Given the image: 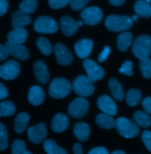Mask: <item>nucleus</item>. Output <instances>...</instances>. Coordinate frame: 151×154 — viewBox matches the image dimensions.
<instances>
[{
  "mask_svg": "<svg viewBox=\"0 0 151 154\" xmlns=\"http://www.w3.org/2000/svg\"><path fill=\"white\" fill-rule=\"evenodd\" d=\"M90 133L89 125L84 122H78L74 125L73 134L78 140L85 142L87 141Z\"/></svg>",
  "mask_w": 151,
  "mask_h": 154,
  "instance_id": "obj_21",
  "label": "nucleus"
},
{
  "mask_svg": "<svg viewBox=\"0 0 151 154\" xmlns=\"http://www.w3.org/2000/svg\"><path fill=\"white\" fill-rule=\"evenodd\" d=\"M99 109L103 113L111 116H115L117 113V107L113 100L108 96L100 97L97 101Z\"/></svg>",
  "mask_w": 151,
  "mask_h": 154,
  "instance_id": "obj_14",
  "label": "nucleus"
},
{
  "mask_svg": "<svg viewBox=\"0 0 151 154\" xmlns=\"http://www.w3.org/2000/svg\"><path fill=\"white\" fill-rule=\"evenodd\" d=\"M37 0H23L19 4V10L28 14L34 13L37 8Z\"/></svg>",
  "mask_w": 151,
  "mask_h": 154,
  "instance_id": "obj_33",
  "label": "nucleus"
},
{
  "mask_svg": "<svg viewBox=\"0 0 151 154\" xmlns=\"http://www.w3.org/2000/svg\"><path fill=\"white\" fill-rule=\"evenodd\" d=\"M60 26L63 34L67 37L73 36L79 27L77 22L69 16H64L61 18Z\"/></svg>",
  "mask_w": 151,
  "mask_h": 154,
  "instance_id": "obj_16",
  "label": "nucleus"
},
{
  "mask_svg": "<svg viewBox=\"0 0 151 154\" xmlns=\"http://www.w3.org/2000/svg\"><path fill=\"white\" fill-rule=\"evenodd\" d=\"M142 140L145 145L147 148L151 152V131H144L141 136Z\"/></svg>",
  "mask_w": 151,
  "mask_h": 154,
  "instance_id": "obj_40",
  "label": "nucleus"
},
{
  "mask_svg": "<svg viewBox=\"0 0 151 154\" xmlns=\"http://www.w3.org/2000/svg\"><path fill=\"white\" fill-rule=\"evenodd\" d=\"M132 19L133 21H136L138 19V15H133V17H132Z\"/></svg>",
  "mask_w": 151,
  "mask_h": 154,
  "instance_id": "obj_50",
  "label": "nucleus"
},
{
  "mask_svg": "<svg viewBox=\"0 0 151 154\" xmlns=\"http://www.w3.org/2000/svg\"><path fill=\"white\" fill-rule=\"evenodd\" d=\"M72 88L76 94L82 97L92 96L94 91L93 85L87 77L81 75L76 77L72 84Z\"/></svg>",
  "mask_w": 151,
  "mask_h": 154,
  "instance_id": "obj_5",
  "label": "nucleus"
},
{
  "mask_svg": "<svg viewBox=\"0 0 151 154\" xmlns=\"http://www.w3.org/2000/svg\"><path fill=\"white\" fill-rule=\"evenodd\" d=\"M8 145L7 129L3 124L0 123V151L5 150Z\"/></svg>",
  "mask_w": 151,
  "mask_h": 154,
  "instance_id": "obj_36",
  "label": "nucleus"
},
{
  "mask_svg": "<svg viewBox=\"0 0 151 154\" xmlns=\"http://www.w3.org/2000/svg\"><path fill=\"white\" fill-rule=\"evenodd\" d=\"M95 122L96 125L104 129H111L114 127L115 120L112 116L106 113H99L96 117Z\"/></svg>",
  "mask_w": 151,
  "mask_h": 154,
  "instance_id": "obj_24",
  "label": "nucleus"
},
{
  "mask_svg": "<svg viewBox=\"0 0 151 154\" xmlns=\"http://www.w3.org/2000/svg\"><path fill=\"white\" fill-rule=\"evenodd\" d=\"M30 120V116L25 112H22L19 113L16 117L14 120V128L15 132L20 134L22 133L26 129Z\"/></svg>",
  "mask_w": 151,
  "mask_h": 154,
  "instance_id": "obj_27",
  "label": "nucleus"
},
{
  "mask_svg": "<svg viewBox=\"0 0 151 154\" xmlns=\"http://www.w3.org/2000/svg\"><path fill=\"white\" fill-rule=\"evenodd\" d=\"M110 53H111V48L109 46H106L104 48L103 51L100 54L98 57V60L101 63L105 62L108 58Z\"/></svg>",
  "mask_w": 151,
  "mask_h": 154,
  "instance_id": "obj_41",
  "label": "nucleus"
},
{
  "mask_svg": "<svg viewBox=\"0 0 151 154\" xmlns=\"http://www.w3.org/2000/svg\"><path fill=\"white\" fill-rule=\"evenodd\" d=\"M44 99L45 93L41 87L36 85L30 88L28 94V100L30 104L37 106L43 103Z\"/></svg>",
  "mask_w": 151,
  "mask_h": 154,
  "instance_id": "obj_20",
  "label": "nucleus"
},
{
  "mask_svg": "<svg viewBox=\"0 0 151 154\" xmlns=\"http://www.w3.org/2000/svg\"><path fill=\"white\" fill-rule=\"evenodd\" d=\"M70 82L66 78H56L51 82L49 87V95L53 98L63 99L72 91Z\"/></svg>",
  "mask_w": 151,
  "mask_h": 154,
  "instance_id": "obj_1",
  "label": "nucleus"
},
{
  "mask_svg": "<svg viewBox=\"0 0 151 154\" xmlns=\"http://www.w3.org/2000/svg\"><path fill=\"white\" fill-rule=\"evenodd\" d=\"M44 149L48 154H67L66 151L58 146L52 139L46 140L43 143Z\"/></svg>",
  "mask_w": 151,
  "mask_h": 154,
  "instance_id": "obj_30",
  "label": "nucleus"
},
{
  "mask_svg": "<svg viewBox=\"0 0 151 154\" xmlns=\"http://www.w3.org/2000/svg\"><path fill=\"white\" fill-rule=\"evenodd\" d=\"M132 51L139 59L150 58L151 54V38L147 35L140 36L133 42Z\"/></svg>",
  "mask_w": 151,
  "mask_h": 154,
  "instance_id": "obj_4",
  "label": "nucleus"
},
{
  "mask_svg": "<svg viewBox=\"0 0 151 154\" xmlns=\"http://www.w3.org/2000/svg\"><path fill=\"white\" fill-rule=\"evenodd\" d=\"M27 32L23 27H19L14 29L10 32L7 36L8 41L16 44L24 43L27 38Z\"/></svg>",
  "mask_w": 151,
  "mask_h": 154,
  "instance_id": "obj_22",
  "label": "nucleus"
},
{
  "mask_svg": "<svg viewBox=\"0 0 151 154\" xmlns=\"http://www.w3.org/2000/svg\"><path fill=\"white\" fill-rule=\"evenodd\" d=\"M125 153L121 150H118V151H115L112 152V154H125Z\"/></svg>",
  "mask_w": 151,
  "mask_h": 154,
  "instance_id": "obj_49",
  "label": "nucleus"
},
{
  "mask_svg": "<svg viewBox=\"0 0 151 154\" xmlns=\"http://www.w3.org/2000/svg\"><path fill=\"white\" fill-rule=\"evenodd\" d=\"M114 128L118 134L125 138H133L140 133L138 126L126 117H119L115 120Z\"/></svg>",
  "mask_w": 151,
  "mask_h": 154,
  "instance_id": "obj_3",
  "label": "nucleus"
},
{
  "mask_svg": "<svg viewBox=\"0 0 151 154\" xmlns=\"http://www.w3.org/2000/svg\"><path fill=\"white\" fill-rule=\"evenodd\" d=\"M8 2L7 0H0V17L4 16L7 11Z\"/></svg>",
  "mask_w": 151,
  "mask_h": 154,
  "instance_id": "obj_44",
  "label": "nucleus"
},
{
  "mask_svg": "<svg viewBox=\"0 0 151 154\" xmlns=\"http://www.w3.org/2000/svg\"><path fill=\"white\" fill-rule=\"evenodd\" d=\"M146 1L148 2V3H150L151 2V0H146Z\"/></svg>",
  "mask_w": 151,
  "mask_h": 154,
  "instance_id": "obj_52",
  "label": "nucleus"
},
{
  "mask_svg": "<svg viewBox=\"0 0 151 154\" xmlns=\"http://www.w3.org/2000/svg\"><path fill=\"white\" fill-rule=\"evenodd\" d=\"M32 21L30 14L22 11H16L12 14L11 26L14 29L23 27Z\"/></svg>",
  "mask_w": 151,
  "mask_h": 154,
  "instance_id": "obj_19",
  "label": "nucleus"
},
{
  "mask_svg": "<svg viewBox=\"0 0 151 154\" xmlns=\"http://www.w3.org/2000/svg\"><path fill=\"white\" fill-rule=\"evenodd\" d=\"M73 151L74 154H83V148L82 146L79 143H76L73 148Z\"/></svg>",
  "mask_w": 151,
  "mask_h": 154,
  "instance_id": "obj_47",
  "label": "nucleus"
},
{
  "mask_svg": "<svg viewBox=\"0 0 151 154\" xmlns=\"http://www.w3.org/2000/svg\"><path fill=\"white\" fill-rule=\"evenodd\" d=\"M89 102L83 97L75 99L68 107V113L71 117L78 119L87 115L89 110Z\"/></svg>",
  "mask_w": 151,
  "mask_h": 154,
  "instance_id": "obj_7",
  "label": "nucleus"
},
{
  "mask_svg": "<svg viewBox=\"0 0 151 154\" xmlns=\"http://www.w3.org/2000/svg\"><path fill=\"white\" fill-rule=\"evenodd\" d=\"M133 35L131 32H122L117 38V46L118 49L122 52H126L132 44Z\"/></svg>",
  "mask_w": 151,
  "mask_h": 154,
  "instance_id": "obj_26",
  "label": "nucleus"
},
{
  "mask_svg": "<svg viewBox=\"0 0 151 154\" xmlns=\"http://www.w3.org/2000/svg\"><path fill=\"white\" fill-rule=\"evenodd\" d=\"M34 72L38 81L41 84H47L50 79V74L45 63L37 60L34 65Z\"/></svg>",
  "mask_w": 151,
  "mask_h": 154,
  "instance_id": "obj_17",
  "label": "nucleus"
},
{
  "mask_svg": "<svg viewBox=\"0 0 151 154\" xmlns=\"http://www.w3.org/2000/svg\"><path fill=\"white\" fill-rule=\"evenodd\" d=\"M139 67L142 72V76L145 79L151 78V59L150 58H144L140 59Z\"/></svg>",
  "mask_w": 151,
  "mask_h": 154,
  "instance_id": "obj_34",
  "label": "nucleus"
},
{
  "mask_svg": "<svg viewBox=\"0 0 151 154\" xmlns=\"http://www.w3.org/2000/svg\"><path fill=\"white\" fill-rule=\"evenodd\" d=\"M55 55L57 63L62 66L72 64L73 57L67 47L61 43H57L54 46Z\"/></svg>",
  "mask_w": 151,
  "mask_h": 154,
  "instance_id": "obj_11",
  "label": "nucleus"
},
{
  "mask_svg": "<svg viewBox=\"0 0 151 154\" xmlns=\"http://www.w3.org/2000/svg\"><path fill=\"white\" fill-rule=\"evenodd\" d=\"M89 154H108L109 152L108 149L104 147H96L93 148L90 152Z\"/></svg>",
  "mask_w": 151,
  "mask_h": 154,
  "instance_id": "obj_45",
  "label": "nucleus"
},
{
  "mask_svg": "<svg viewBox=\"0 0 151 154\" xmlns=\"http://www.w3.org/2000/svg\"><path fill=\"white\" fill-rule=\"evenodd\" d=\"M34 28L38 33L53 34L57 32L58 27L55 20L50 17L43 16L36 20Z\"/></svg>",
  "mask_w": 151,
  "mask_h": 154,
  "instance_id": "obj_6",
  "label": "nucleus"
},
{
  "mask_svg": "<svg viewBox=\"0 0 151 154\" xmlns=\"http://www.w3.org/2000/svg\"><path fill=\"white\" fill-rule=\"evenodd\" d=\"M135 123L142 128H148L151 125V116L142 111H136L133 116Z\"/></svg>",
  "mask_w": 151,
  "mask_h": 154,
  "instance_id": "obj_28",
  "label": "nucleus"
},
{
  "mask_svg": "<svg viewBox=\"0 0 151 154\" xmlns=\"http://www.w3.org/2000/svg\"><path fill=\"white\" fill-rule=\"evenodd\" d=\"M132 69L133 66L132 61L126 60L122 65L121 68L119 69V72L120 74H123L126 76H132L133 75Z\"/></svg>",
  "mask_w": 151,
  "mask_h": 154,
  "instance_id": "obj_37",
  "label": "nucleus"
},
{
  "mask_svg": "<svg viewBox=\"0 0 151 154\" xmlns=\"http://www.w3.org/2000/svg\"><path fill=\"white\" fill-rule=\"evenodd\" d=\"M142 98L141 91L136 88L129 89L126 94V100L130 107H135L139 104Z\"/></svg>",
  "mask_w": 151,
  "mask_h": 154,
  "instance_id": "obj_29",
  "label": "nucleus"
},
{
  "mask_svg": "<svg viewBox=\"0 0 151 154\" xmlns=\"http://www.w3.org/2000/svg\"><path fill=\"white\" fill-rule=\"evenodd\" d=\"M8 96V92L5 87L0 82V100H4Z\"/></svg>",
  "mask_w": 151,
  "mask_h": 154,
  "instance_id": "obj_46",
  "label": "nucleus"
},
{
  "mask_svg": "<svg viewBox=\"0 0 151 154\" xmlns=\"http://www.w3.org/2000/svg\"><path fill=\"white\" fill-rule=\"evenodd\" d=\"M28 140L34 144L41 143L47 136V129L45 123H40L30 127L27 129Z\"/></svg>",
  "mask_w": 151,
  "mask_h": 154,
  "instance_id": "obj_12",
  "label": "nucleus"
},
{
  "mask_svg": "<svg viewBox=\"0 0 151 154\" xmlns=\"http://www.w3.org/2000/svg\"><path fill=\"white\" fill-rule=\"evenodd\" d=\"M9 52L5 46L0 44V61H3L8 57Z\"/></svg>",
  "mask_w": 151,
  "mask_h": 154,
  "instance_id": "obj_43",
  "label": "nucleus"
},
{
  "mask_svg": "<svg viewBox=\"0 0 151 154\" xmlns=\"http://www.w3.org/2000/svg\"><path fill=\"white\" fill-rule=\"evenodd\" d=\"M134 10L136 15L145 19L151 17V6L144 0H138L134 5Z\"/></svg>",
  "mask_w": 151,
  "mask_h": 154,
  "instance_id": "obj_23",
  "label": "nucleus"
},
{
  "mask_svg": "<svg viewBox=\"0 0 151 154\" xmlns=\"http://www.w3.org/2000/svg\"><path fill=\"white\" fill-rule=\"evenodd\" d=\"M77 23H78V26H82L83 25V22L82 21H81V20H79V21L77 22Z\"/></svg>",
  "mask_w": 151,
  "mask_h": 154,
  "instance_id": "obj_51",
  "label": "nucleus"
},
{
  "mask_svg": "<svg viewBox=\"0 0 151 154\" xmlns=\"http://www.w3.org/2000/svg\"><path fill=\"white\" fill-rule=\"evenodd\" d=\"M143 109L148 114H151V97H148L144 99L142 103Z\"/></svg>",
  "mask_w": 151,
  "mask_h": 154,
  "instance_id": "obj_42",
  "label": "nucleus"
},
{
  "mask_svg": "<svg viewBox=\"0 0 151 154\" xmlns=\"http://www.w3.org/2000/svg\"><path fill=\"white\" fill-rule=\"evenodd\" d=\"M105 26L112 32L126 31L133 26V20L128 16L111 15L105 20Z\"/></svg>",
  "mask_w": 151,
  "mask_h": 154,
  "instance_id": "obj_2",
  "label": "nucleus"
},
{
  "mask_svg": "<svg viewBox=\"0 0 151 154\" xmlns=\"http://www.w3.org/2000/svg\"><path fill=\"white\" fill-rule=\"evenodd\" d=\"M5 46L8 49L9 54L19 60H26L29 58L28 50L21 44L13 43L8 41L5 43Z\"/></svg>",
  "mask_w": 151,
  "mask_h": 154,
  "instance_id": "obj_15",
  "label": "nucleus"
},
{
  "mask_svg": "<svg viewBox=\"0 0 151 154\" xmlns=\"http://www.w3.org/2000/svg\"><path fill=\"white\" fill-rule=\"evenodd\" d=\"M69 120L67 116L63 113H58L54 116L51 125L53 131L56 133H61L68 128Z\"/></svg>",
  "mask_w": 151,
  "mask_h": 154,
  "instance_id": "obj_18",
  "label": "nucleus"
},
{
  "mask_svg": "<svg viewBox=\"0 0 151 154\" xmlns=\"http://www.w3.org/2000/svg\"><path fill=\"white\" fill-rule=\"evenodd\" d=\"M90 0H70V6L73 11H80L82 10Z\"/></svg>",
  "mask_w": 151,
  "mask_h": 154,
  "instance_id": "obj_38",
  "label": "nucleus"
},
{
  "mask_svg": "<svg viewBox=\"0 0 151 154\" xmlns=\"http://www.w3.org/2000/svg\"><path fill=\"white\" fill-rule=\"evenodd\" d=\"M38 48L44 56H49L52 54L53 49L52 46L49 40L44 37H40L36 40Z\"/></svg>",
  "mask_w": 151,
  "mask_h": 154,
  "instance_id": "obj_31",
  "label": "nucleus"
},
{
  "mask_svg": "<svg viewBox=\"0 0 151 154\" xmlns=\"http://www.w3.org/2000/svg\"><path fill=\"white\" fill-rule=\"evenodd\" d=\"M20 66L14 60H10L0 66V78L5 80H13L19 76Z\"/></svg>",
  "mask_w": 151,
  "mask_h": 154,
  "instance_id": "obj_9",
  "label": "nucleus"
},
{
  "mask_svg": "<svg viewBox=\"0 0 151 154\" xmlns=\"http://www.w3.org/2000/svg\"><path fill=\"white\" fill-rule=\"evenodd\" d=\"M93 47V42L89 38L78 40L75 45V50L78 57L84 59L89 57Z\"/></svg>",
  "mask_w": 151,
  "mask_h": 154,
  "instance_id": "obj_13",
  "label": "nucleus"
},
{
  "mask_svg": "<svg viewBox=\"0 0 151 154\" xmlns=\"http://www.w3.org/2000/svg\"><path fill=\"white\" fill-rule=\"evenodd\" d=\"M70 2V0H49L50 7L55 10L63 8L66 7Z\"/></svg>",
  "mask_w": 151,
  "mask_h": 154,
  "instance_id": "obj_39",
  "label": "nucleus"
},
{
  "mask_svg": "<svg viewBox=\"0 0 151 154\" xmlns=\"http://www.w3.org/2000/svg\"><path fill=\"white\" fill-rule=\"evenodd\" d=\"M83 66L87 73L89 81L92 84H95L97 81L101 80L105 76L103 69L91 59H85L83 62Z\"/></svg>",
  "mask_w": 151,
  "mask_h": 154,
  "instance_id": "obj_8",
  "label": "nucleus"
},
{
  "mask_svg": "<svg viewBox=\"0 0 151 154\" xmlns=\"http://www.w3.org/2000/svg\"><path fill=\"white\" fill-rule=\"evenodd\" d=\"M11 151L13 154H31L26 149V145L21 139L15 140L11 144Z\"/></svg>",
  "mask_w": 151,
  "mask_h": 154,
  "instance_id": "obj_35",
  "label": "nucleus"
},
{
  "mask_svg": "<svg viewBox=\"0 0 151 154\" xmlns=\"http://www.w3.org/2000/svg\"><path fill=\"white\" fill-rule=\"evenodd\" d=\"M108 1L111 5L116 7L122 6L126 2V0H108Z\"/></svg>",
  "mask_w": 151,
  "mask_h": 154,
  "instance_id": "obj_48",
  "label": "nucleus"
},
{
  "mask_svg": "<svg viewBox=\"0 0 151 154\" xmlns=\"http://www.w3.org/2000/svg\"><path fill=\"white\" fill-rule=\"evenodd\" d=\"M16 112L14 104L10 101H5L0 103V117H11Z\"/></svg>",
  "mask_w": 151,
  "mask_h": 154,
  "instance_id": "obj_32",
  "label": "nucleus"
},
{
  "mask_svg": "<svg viewBox=\"0 0 151 154\" xmlns=\"http://www.w3.org/2000/svg\"><path fill=\"white\" fill-rule=\"evenodd\" d=\"M108 86L112 96L116 100L120 101L124 99L125 94L123 87L116 78H112L110 79L108 82Z\"/></svg>",
  "mask_w": 151,
  "mask_h": 154,
  "instance_id": "obj_25",
  "label": "nucleus"
},
{
  "mask_svg": "<svg viewBox=\"0 0 151 154\" xmlns=\"http://www.w3.org/2000/svg\"><path fill=\"white\" fill-rule=\"evenodd\" d=\"M80 16L86 25L94 26L102 20L103 12L98 7H90L83 10Z\"/></svg>",
  "mask_w": 151,
  "mask_h": 154,
  "instance_id": "obj_10",
  "label": "nucleus"
}]
</instances>
